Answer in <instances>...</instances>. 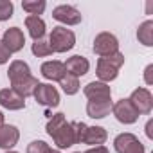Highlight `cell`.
Instances as JSON below:
<instances>
[{
    "label": "cell",
    "instance_id": "cell-1",
    "mask_svg": "<svg viewBox=\"0 0 153 153\" xmlns=\"http://www.w3.org/2000/svg\"><path fill=\"white\" fill-rule=\"evenodd\" d=\"M47 133L52 137L54 144L59 149H65V148H70L74 144H78V140H76L74 124L67 123L65 121V114H61V112L56 114V115H52V119H49V123H47Z\"/></svg>",
    "mask_w": 153,
    "mask_h": 153
},
{
    "label": "cell",
    "instance_id": "cell-2",
    "mask_svg": "<svg viewBox=\"0 0 153 153\" xmlns=\"http://www.w3.org/2000/svg\"><path fill=\"white\" fill-rule=\"evenodd\" d=\"M124 65V56L121 52H114L110 56H105V58H99L97 59V78L101 79V83H108V81H114L119 74V68Z\"/></svg>",
    "mask_w": 153,
    "mask_h": 153
},
{
    "label": "cell",
    "instance_id": "cell-3",
    "mask_svg": "<svg viewBox=\"0 0 153 153\" xmlns=\"http://www.w3.org/2000/svg\"><path fill=\"white\" fill-rule=\"evenodd\" d=\"M49 45L52 52H67L76 45V34L63 25L54 27L49 34Z\"/></svg>",
    "mask_w": 153,
    "mask_h": 153
},
{
    "label": "cell",
    "instance_id": "cell-4",
    "mask_svg": "<svg viewBox=\"0 0 153 153\" xmlns=\"http://www.w3.org/2000/svg\"><path fill=\"white\" fill-rule=\"evenodd\" d=\"M94 52L99 58L110 56L114 52H119V40L112 33H101L94 40Z\"/></svg>",
    "mask_w": 153,
    "mask_h": 153
},
{
    "label": "cell",
    "instance_id": "cell-5",
    "mask_svg": "<svg viewBox=\"0 0 153 153\" xmlns=\"http://www.w3.org/2000/svg\"><path fill=\"white\" fill-rule=\"evenodd\" d=\"M114 148L117 153H146L144 144L133 133H121L114 140Z\"/></svg>",
    "mask_w": 153,
    "mask_h": 153
},
{
    "label": "cell",
    "instance_id": "cell-6",
    "mask_svg": "<svg viewBox=\"0 0 153 153\" xmlns=\"http://www.w3.org/2000/svg\"><path fill=\"white\" fill-rule=\"evenodd\" d=\"M34 99L38 105L42 106H47V108H54L59 105V94L58 90L52 87V85H47V83H38L36 90H34Z\"/></svg>",
    "mask_w": 153,
    "mask_h": 153
},
{
    "label": "cell",
    "instance_id": "cell-7",
    "mask_svg": "<svg viewBox=\"0 0 153 153\" xmlns=\"http://www.w3.org/2000/svg\"><path fill=\"white\" fill-rule=\"evenodd\" d=\"M112 112L115 119L123 124H133L139 119V114L133 108V105L130 103V99H119L115 105H112Z\"/></svg>",
    "mask_w": 153,
    "mask_h": 153
},
{
    "label": "cell",
    "instance_id": "cell-8",
    "mask_svg": "<svg viewBox=\"0 0 153 153\" xmlns=\"http://www.w3.org/2000/svg\"><path fill=\"white\" fill-rule=\"evenodd\" d=\"M128 99L133 105V108L137 110V114H144L146 115L153 108V97H151V92L148 88H135Z\"/></svg>",
    "mask_w": 153,
    "mask_h": 153
},
{
    "label": "cell",
    "instance_id": "cell-9",
    "mask_svg": "<svg viewBox=\"0 0 153 153\" xmlns=\"http://www.w3.org/2000/svg\"><path fill=\"white\" fill-rule=\"evenodd\" d=\"M52 18L65 24V25H78L81 22V13L72 7V6H67V4H61L58 7L52 9Z\"/></svg>",
    "mask_w": 153,
    "mask_h": 153
},
{
    "label": "cell",
    "instance_id": "cell-10",
    "mask_svg": "<svg viewBox=\"0 0 153 153\" xmlns=\"http://www.w3.org/2000/svg\"><path fill=\"white\" fill-rule=\"evenodd\" d=\"M2 43L7 47V51H9L11 54H13V52H20V51L24 49V45H25V36H24L22 29L11 27V29H7V31L4 33Z\"/></svg>",
    "mask_w": 153,
    "mask_h": 153
},
{
    "label": "cell",
    "instance_id": "cell-11",
    "mask_svg": "<svg viewBox=\"0 0 153 153\" xmlns=\"http://www.w3.org/2000/svg\"><path fill=\"white\" fill-rule=\"evenodd\" d=\"M85 96L88 97V101H105V99H112V90L106 83L101 81H90L85 87Z\"/></svg>",
    "mask_w": 153,
    "mask_h": 153
},
{
    "label": "cell",
    "instance_id": "cell-12",
    "mask_svg": "<svg viewBox=\"0 0 153 153\" xmlns=\"http://www.w3.org/2000/svg\"><path fill=\"white\" fill-rule=\"evenodd\" d=\"M0 106L7 110H22L25 106V97H22L13 88H4L0 90Z\"/></svg>",
    "mask_w": 153,
    "mask_h": 153
},
{
    "label": "cell",
    "instance_id": "cell-13",
    "mask_svg": "<svg viewBox=\"0 0 153 153\" xmlns=\"http://www.w3.org/2000/svg\"><path fill=\"white\" fill-rule=\"evenodd\" d=\"M20 139V131L16 126L13 124H2L0 126V148L2 149H11L13 146H16Z\"/></svg>",
    "mask_w": 153,
    "mask_h": 153
},
{
    "label": "cell",
    "instance_id": "cell-14",
    "mask_svg": "<svg viewBox=\"0 0 153 153\" xmlns=\"http://www.w3.org/2000/svg\"><path fill=\"white\" fill-rule=\"evenodd\" d=\"M42 76L45 79H49V81H59L63 76L67 74V70H65V65L61 63V61H58V59H52V61H45L43 65H42Z\"/></svg>",
    "mask_w": 153,
    "mask_h": 153
},
{
    "label": "cell",
    "instance_id": "cell-15",
    "mask_svg": "<svg viewBox=\"0 0 153 153\" xmlns=\"http://www.w3.org/2000/svg\"><path fill=\"white\" fill-rule=\"evenodd\" d=\"M63 65H65V70H67L68 74L76 76V78H79V76H85V74L88 72V68H90L88 59L83 58V56H78V54L72 56V58H68Z\"/></svg>",
    "mask_w": 153,
    "mask_h": 153
},
{
    "label": "cell",
    "instance_id": "cell-16",
    "mask_svg": "<svg viewBox=\"0 0 153 153\" xmlns=\"http://www.w3.org/2000/svg\"><path fill=\"white\" fill-rule=\"evenodd\" d=\"M112 112V99L105 101H88L87 103V114L92 119H103Z\"/></svg>",
    "mask_w": 153,
    "mask_h": 153
},
{
    "label": "cell",
    "instance_id": "cell-17",
    "mask_svg": "<svg viewBox=\"0 0 153 153\" xmlns=\"http://www.w3.org/2000/svg\"><path fill=\"white\" fill-rule=\"evenodd\" d=\"M106 137H108V133H106L105 128H101V126H87L83 142L90 144V146H103Z\"/></svg>",
    "mask_w": 153,
    "mask_h": 153
},
{
    "label": "cell",
    "instance_id": "cell-18",
    "mask_svg": "<svg viewBox=\"0 0 153 153\" xmlns=\"http://www.w3.org/2000/svg\"><path fill=\"white\" fill-rule=\"evenodd\" d=\"M36 87H38V79L34 78L33 74L27 76V78H24V79H20V81L11 83V88L16 90L22 97H29V96H33L34 90H36Z\"/></svg>",
    "mask_w": 153,
    "mask_h": 153
},
{
    "label": "cell",
    "instance_id": "cell-19",
    "mask_svg": "<svg viewBox=\"0 0 153 153\" xmlns=\"http://www.w3.org/2000/svg\"><path fill=\"white\" fill-rule=\"evenodd\" d=\"M7 76H9V81L15 83V81H20L27 76H31V68L25 61L22 59H15L11 65H9V70H7Z\"/></svg>",
    "mask_w": 153,
    "mask_h": 153
},
{
    "label": "cell",
    "instance_id": "cell-20",
    "mask_svg": "<svg viewBox=\"0 0 153 153\" xmlns=\"http://www.w3.org/2000/svg\"><path fill=\"white\" fill-rule=\"evenodd\" d=\"M25 27L29 29V34L34 42L42 40L45 36V22L40 16H27L25 18Z\"/></svg>",
    "mask_w": 153,
    "mask_h": 153
},
{
    "label": "cell",
    "instance_id": "cell-21",
    "mask_svg": "<svg viewBox=\"0 0 153 153\" xmlns=\"http://www.w3.org/2000/svg\"><path fill=\"white\" fill-rule=\"evenodd\" d=\"M137 40L144 47H151L153 45V22L151 20H146L144 24H140V27L137 31Z\"/></svg>",
    "mask_w": 153,
    "mask_h": 153
},
{
    "label": "cell",
    "instance_id": "cell-22",
    "mask_svg": "<svg viewBox=\"0 0 153 153\" xmlns=\"http://www.w3.org/2000/svg\"><path fill=\"white\" fill-rule=\"evenodd\" d=\"M59 87L63 88V92L67 94V96H74L76 92L79 90V79L76 78V76H72V74H65L63 78L59 79Z\"/></svg>",
    "mask_w": 153,
    "mask_h": 153
},
{
    "label": "cell",
    "instance_id": "cell-23",
    "mask_svg": "<svg viewBox=\"0 0 153 153\" xmlns=\"http://www.w3.org/2000/svg\"><path fill=\"white\" fill-rule=\"evenodd\" d=\"M45 2L43 0H25V2H22V7L24 11L29 13V16H38L45 11Z\"/></svg>",
    "mask_w": 153,
    "mask_h": 153
},
{
    "label": "cell",
    "instance_id": "cell-24",
    "mask_svg": "<svg viewBox=\"0 0 153 153\" xmlns=\"http://www.w3.org/2000/svg\"><path fill=\"white\" fill-rule=\"evenodd\" d=\"M33 54L38 56V58H45V56H51L52 54V49L49 45V40L42 38V40H36L33 43Z\"/></svg>",
    "mask_w": 153,
    "mask_h": 153
},
{
    "label": "cell",
    "instance_id": "cell-25",
    "mask_svg": "<svg viewBox=\"0 0 153 153\" xmlns=\"http://www.w3.org/2000/svg\"><path fill=\"white\" fill-rule=\"evenodd\" d=\"M13 11H15L13 2H9V0H0V22L9 20L13 16Z\"/></svg>",
    "mask_w": 153,
    "mask_h": 153
},
{
    "label": "cell",
    "instance_id": "cell-26",
    "mask_svg": "<svg viewBox=\"0 0 153 153\" xmlns=\"http://www.w3.org/2000/svg\"><path fill=\"white\" fill-rule=\"evenodd\" d=\"M47 149H49V144L43 140H33L27 146V153H45Z\"/></svg>",
    "mask_w": 153,
    "mask_h": 153
},
{
    "label": "cell",
    "instance_id": "cell-27",
    "mask_svg": "<svg viewBox=\"0 0 153 153\" xmlns=\"http://www.w3.org/2000/svg\"><path fill=\"white\" fill-rule=\"evenodd\" d=\"M74 124V130H76V140L78 142H83V137H85V131H87V124L81 121H74L72 123Z\"/></svg>",
    "mask_w": 153,
    "mask_h": 153
},
{
    "label": "cell",
    "instance_id": "cell-28",
    "mask_svg": "<svg viewBox=\"0 0 153 153\" xmlns=\"http://www.w3.org/2000/svg\"><path fill=\"white\" fill-rule=\"evenodd\" d=\"M9 58H11V52H9V51H7V47L2 43V40H0V65L7 63V61H9Z\"/></svg>",
    "mask_w": 153,
    "mask_h": 153
},
{
    "label": "cell",
    "instance_id": "cell-29",
    "mask_svg": "<svg viewBox=\"0 0 153 153\" xmlns=\"http://www.w3.org/2000/svg\"><path fill=\"white\" fill-rule=\"evenodd\" d=\"M85 153H110L105 146H94V148H90V149H87Z\"/></svg>",
    "mask_w": 153,
    "mask_h": 153
},
{
    "label": "cell",
    "instance_id": "cell-30",
    "mask_svg": "<svg viewBox=\"0 0 153 153\" xmlns=\"http://www.w3.org/2000/svg\"><path fill=\"white\" fill-rule=\"evenodd\" d=\"M151 70H153V65H148L146 67V83L151 85Z\"/></svg>",
    "mask_w": 153,
    "mask_h": 153
},
{
    "label": "cell",
    "instance_id": "cell-31",
    "mask_svg": "<svg viewBox=\"0 0 153 153\" xmlns=\"http://www.w3.org/2000/svg\"><path fill=\"white\" fill-rule=\"evenodd\" d=\"M151 128H153V121H148V124H146V135H148L149 139H153V133H151Z\"/></svg>",
    "mask_w": 153,
    "mask_h": 153
},
{
    "label": "cell",
    "instance_id": "cell-32",
    "mask_svg": "<svg viewBox=\"0 0 153 153\" xmlns=\"http://www.w3.org/2000/svg\"><path fill=\"white\" fill-rule=\"evenodd\" d=\"M45 153H61V151H59V149H52V148H49Z\"/></svg>",
    "mask_w": 153,
    "mask_h": 153
},
{
    "label": "cell",
    "instance_id": "cell-33",
    "mask_svg": "<svg viewBox=\"0 0 153 153\" xmlns=\"http://www.w3.org/2000/svg\"><path fill=\"white\" fill-rule=\"evenodd\" d=\"M2 124H4V114L0 112V126H2Z\"/></svg>",
    "mask_w": 153,
    "mask_h": 153
},
{
    "label": "cell",
    "instance_id": "cell-34",
    "mask_svg": "<svg viewBox=\"0 0 153 153\" xmlns=\"http://www.w3.org/2000/svg\"><path fill=\"white\" fill-rule=\"evenodd\" d=\"M6 153H18V151H6Z\"/></svg>",
    "mask_w": 153,
    "mask_h": 153
},
{
    "label": "cell",
    "instance_id": "cell-35",
    "mask_svg": "<svg viewBox=\"0 0 153 153\" xmlns=\"http://www.w3.org/2000/svg\"><path fill=\"white\" fill-rule=\"evenodd\" d=\"M76 153H81V151H76Z\"/></svg>",
    "mask_w": 153,
    "mask_h": 153
}]
</instances>
